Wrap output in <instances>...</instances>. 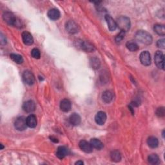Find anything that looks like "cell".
Listing matches in <instances>:
<instances>
[{
	"label": "cell",
	"mask_w": 165,
	"mask_h": 165,
	"mask_svg": "<svg viewBox=\"0 0 165 165\" xmlns=\"http://www.w3.org/2000/svg\"><path fill=\"white\" fill-rule=\"evenodd\" d=\"M0 42H1V44L2 45H5L7 43V40L5 36L3 35V34H1V35H0Z\"/></svg>",
	"instance_id": "d6a6232c"
},
{
	"label": "cell",
	"mask_w": 165,
	"mask_h": 165,
	"mask_svg": "<svg viewBox=\"0 0 165 165\" xmlns=\"http://www.w3.org/2000/svg\"><path fill=\"white\" fill-rule=\"evenodd\" d=\"M79 46L82 50L87 52H92L95 50L94 46L88 41H81Z\"/></svg>",
	"instance_id": "5bb4252c"
},
{
	"label": "cell",
	"mask_w": 165,
	"mask_h": 165,
	"mask_svg": "<svg viewBox=\"0 0 165 165\" xmlns=\"http://www.w3.org/2000/svg\"><path fill=\"white\" fill-rule=\"evenodd\" d=\"M65 28L68 32L70 34H76L79 32V27L78 25L74 21L70 20L66 23Z\"/></svg>",
	"instance_id": "5b68a950"
},
{
	"label": "cell",
	"mask_w": 165,
	"mask_h": 165,
	"mask_svg": "<svg viewBox=\"0 0 165 165\" xmlns=\"http://www.w3.org/2000/svg\"><path fill=\"white\" fill-rule=\"evenodd\" d=\"M153 30L159 35L164 36L165 35V28H164V26L163 25H160V24L155 25L153 27Z\"/></svg>",
	"instance_id": "603a6c76"
},
{
	"label": "cell",
	"mask_w": 165,
	"mask_h": 165,
	"mask_svg": "<svg viewBox=\"0 0 165 165\" xmlns=\"http://www.w3.org/2000/svg\"><path fill=\"white\" fill-rule=\"evenodd\" d=\"M117 26H118L121 31L127 32L130 28V20L126 16H120L117 18L116 21Z\"/></svg>",
	"instance_id": "7a4b0ae2"
},
{
	"label": "cell",
	"mask_w": 165,
	"mask_h": 165,
	"mask_svg": "<svg viewBox=\"0 0 165 165\" xmlns=\"http://www.w3.org/2000/svg\"><path fill=\"white\" fill-rule=\"evenodd\" d=\"M105 18V20L107 23L109 30L111 31H115L117 27V24H116V21H115L113 18L109 15H106Z\"/></svg>",
	"instance_id": "9a60e30c"
},
{
	"label": "cell",
	"mask_w": 165,
	"mask_h": 165,
	"mask_svg": "<svg viewBox=\"0 0 165 165\" xmlns=\"http://www.w3.org/2000/svg\"><path fill=\"white\" fill-rule=\"evenodd\" d=\"M48 17L51 20H58L61 16L60 12L56 8H52L48 12Z\"/></svg>",
	"instance_id": "e0dca14e"
},
{
	"label": "cell",
	"mask_w": 165,
	"mask_h": 165,
	"mask_svg": "<svg viewBox=\"0 0 165 165\" xmlns=\"http://www.w3.org/2000/svg\"><path fill=\"white\" fill-rule=\"evenodd\" d=\"M72 107L71 102L67 99H63L60 103V108L64 112H68L70 111Z\"/></svg>",
	"instance_id": "2e32d148"
},
{
	"label": "cell",
	"mask_w": 165,
	"mask_h": 165,
	"mask_svg": "<svg viewBox=\"0 0 165 165\" xmlns=\"http://www.w3.org/2000/svg\"><path fill=\"white\" fill-rule=\"evenodd\" d=\"M10 57L13 61L17 64H21L23 62V58L20 55L16 54H11L10 55Z\"/></svg>",
	"instance_id": "4316f807"
},
{
	"label": "cell",
	"mask_w": 165,
	"mask_h": 165,
	"mask_svg": "<svg viewBox=\"0 0 165 165\" xmlns=\"http://www.w3.org/2000/svg\"><path fill=\"white\" fill-rule=\"evenodd\" d=\"M69 151L67 148H66L65 146H59L58 148V150L56 151V156L60 159H62L63 158H65L67 155L68 154Z\"/></svg>",
	"instance_id": "4fadbf2b"
},
{
	"label": "cell",
	"mask_w": 165,
	"mask_h": 165,
	"mask_svg": "<svg viewBox=\"0 0 165 165\" xmlns=\"http://www.w3.org/2000/svg\"><path fill=\"white\" fill-rule=\"evenodd\" d=\"M154 61L155 63L156 66L162 70H164V54L162 52L157 51L156 53L155 54V57H154Z\"/></svg>",
	"instance_id": "277c9868"
},
{
	"label": "cell",
	"mask_w": 165,
	"mask_h": 165,
	"mask_svg": "<svg viewBox=\"0 0 165 165\" xmlns=\"http://www.w3.org/2000/svg\"><path fill=\"white\" fill-rule=\"evenodd\" d=\"M126 47L128 49V50H129L131 52H135L137 50H138L139 49L138 45L134 41H128L126 43Z\"/></svg>",
	"instance_id": "d4e9b609"
},
{
	"label": "cell",
	"mask_w": 165,
	"mask_h": 165,
	"mask_svg": "<svg viewBox=\"0 0 165 165\" xmlns=\"http://www.w3.org/2000/svg\"><path fill=\"white\" fill-rule=\"evenodd\" d=\"M0 145H1V150H3V144H0Z\"/></svg>",
	"instance_id": "d590c367"
},
{
	"label": "cell",
	"mask_w": 165,
	"mask_h": 165,
	"mask_svg": "<svg viewBox=\"0 0 165 165\" xmlns=\"http://www.w3.org/2000/svg\"><path fill=\"white\" fill-rule=\"evenodd\" d=\"M164 42H165V40L164 39H161V40H159L157 42V46L158 47L160 48V49H164V47H165V44H164Z\"/></svg>",
	"instance_id": "1f68e13d"
},
{
	"label": "cell",
	"mask_w": 165,
	"mask_h": 165,
	"mask_svg": "<svg viewBox=\"0 0 165 165\" xmlns=\"http://www.w3.org/2000/svg\"><path fill=\"white\" fill-rule=\"evenodd\" d=\"M135 40L144 45H150L152 43V35L148 32L144 31H137L135 35Z\"/></svg>",
	"instance_id": "6da1fadb"
},
{
	"label": "cell",
	"mask_w": 165,
	"mask_h": 165,
	"mask_svg": "<svg viewBox=\"0 0 165 165\" xmlns=\"http://www.w3.org/2000/svg\"><path fill=\"white\" fill-rule=\"evenodd\" d=\"M140 61L143 65L149 66L151 64V56L148 51H143L140 54Z\"/></svg>",
	"instance_id": "8992f818"
},
{
	"label": "cell",
	"mask_w": 165,
	"mask_h": 165,
	"mask_svg": "<svg viewBox=\"0 0 165 165\" xmlns=\"http://www.w3.org/2000/svg\"><path fill=\"white\" fill-rule=\"evenodd\" d=\"M79 148H81V150L82 151L85 152V153H89L93 151V147L92 146L90 143H88L87 141H85V140L81 141L79 142Z\"/></svg>",
	"instance_id": "30bf717a"
},
{
	"label": "cell",
	"mask_w": 165,
	"mask_h": 165,
	"mask_svg": "<svg viewBox=\"0 0 165 165\" xmlns=\"http://www.w3.org/2000/svg\"><path fill=\"white\" fill-rule=\"evenodd\" d=\"M111 158L114 162H119L121 160V155L118 150H114L111 153Z\"/></svg>",
	"instance_id": "cb8c5ba5"
},
{
	"label": "cell",
	"mask_w": 165,
	"mask_h": 165,
	"mask_svg": "<svg viewBox=\"0 0 165 165\" xmlns=\"http://www.w3.org/2000/svg\"><path fill=\"white\" fill-rule=\"evenodd\" d=\"M81 121V117L76 113L72 114L69 117V122L73 126H78Z\"/></svg>",
	"instance_id": "ac0fdd59"
},
{
	"label": "cell",
	"mask_w": 165,
	"mask_h": 165,
	"mask_svg": "<svg viewBox=\"0 0 165 165\" xmlns=\"http://www.w3.org/2000/svg\"><path fill=\"white\" fill-rule=\"evenodd\" d=\"M147 144H148V146L150 148H157L159 145V141L157 137L151 136L148 137L147 139Z\"/></svg>",
	"instance_id": "7402d4cb"
},
{
	"label": "cell",
	"mask_w": 165,
	"mask_h": 165,
	"mask_svg": "<svg viewBox=\"0 0 165 165\" xmlns=\"http://www.w3.org/2000/svg\"><path fill=\"white\" fill-rule=\"evenodd\" d=\"M106 121V114L103 111L97 113L95 116V121L99 125H103Z\"/></svg>",
	"instance_id": "8fae6325"
},
{
	"label": "cell",
	"mask_w": 165,
	"mask_h": 165,
	"mask_svg": "<svg viewBox=\"0 0 165 165\" xmlns=\"http://www.w3.org/2000/svg\"><path fill=\"white\" fill-rule=\"evenodd\" d=\"M156 115L159 117H163L165 115V111H164V107H160L158 108V110L156 111Z\"/></svg>",
	"instance_id": "4dcf8cb0"
},
{
	"label": "cell",
	"mask_w": 165,
	"mask_h": 165,
	"mask_svg": "<svg viewBox=\"0 0 165 165\" xmlns=\"http://www.w3.org/2000/svg\"><path fill=\"white\" fill-rule=\"evenodd\" d=\"M90 65L91 67H92L94 69H97L99 68L100 67V65H101V63H100V61L98 58H92L90 61Z\"/></svg>",
	"instance_id": "83f0119b"
},
{
	"label": "cell",
	"mask_w": 165,
	"mask_h": 165,
	"mask_svg": "<svg viewBox=\"0 0 165 165\" xmlns=\"http://www.w3.org/2000/svg\"><path fill=\"white\" fill-rule=\"evenodd\" d=\"M50 140L51 141H54V142H55V143H58V139H56V138H55V137H50Z\"/></svg>",
	"instance_id": "836d02e7"
},
{
	"label": "cell",
	"mask_w": 165,
	"mask_h": 165,
	"mask_svg": "<svg viewBox=\"0 0 165 165\" xmlns=\"http://www.w3.org/2000/svg\"><path fill=\"white\" fill-rule=\"evenodd\" d=\"M102 99L105 103H110L113 99V93L110 90H106L103 93Z\"/></svg>",
	"instance_id": "ffe728a7"
},
{
	"label": "cell",
	"mask_w": 165,
	"mask_h": 165,
	"mask_svg": "<svg viewBox=\"0 0 165 165\" xmlns=\"http://www.w3.org/2000/svg\"><path fill=\"white\" fill-rule=\"evenodd\" d=\"M3 20L8 25H14L16 23V18L13 13L11 12H5L3 14Z\"/></svg>",
	"instance_id": "52a82bcc"
},
{
	"label": "cell",
	"mask_w": 165,
	"mask_h": 165,
	"mask_svg": "<svg viewBox=\"0 0 165 165\" xmlns=\"http://www.w3.org/2000/svg\"><path fill=\"white\" fill-rule=\"evenodd\" d=\"M23 109L26 113H32L35 110V104L32 100L27 101L24 103L23 105Z\"/></svg>",
	"instance_id": "9c48e42d"
},
{
	"label": "cell",
	"mask_w": 165,
	"mask_h": 165,
	"mask_svg": "<svg viewBox=\"0 0 165 165\" xmlns=\"http://www.w3.org/2000/svg\"><path fill=\"white\" fill-rule=\"evenodd\" d=\"M22 39L23 43L26 45H31L34 43V39L32 35L28 31H25L22 33Z\"/></svg>",
	"instance_id": "7c38bea8"
},
{
	"label": "cell",
	"mask_w": 165,
	"mask_h": 165,
	"mask_svg": "<svg viewBox=\"0 0 165 165\" xmlns=\"http://www.w3.org/2000/svg\"><path fill=\"white\" fill-rule=\"evenodd\" d=\"M90 144L92 146L93 148L97 149V150H101L103 148V143L100 140L96 139V138H94V139H92L90 141Z\"/></svg>",
	"instance_id": "44dd1931"
},
{
	"label": "cell",
	"mask_w": 165,
	"mask_h": 165,
	"mask_svg": "<svg viewBox=\"0 0 165 165\" xmlns=\"http://www.w3.org/2000/svg\"><path fill=\"white\" fill-rule=\"evenodd\" d=\"M125 32H123V31H121L120 33H119L117 36L116 37V43H120L123 40V38H125Z\"/></svg>",
	"instance_id": "f546056e"
},
{
	"label": "cell",
	"mask_w": 165,
	"mask_h": 165,
	"mask_svg": "<svg viewBox=\"0 0 165 165\" xmlns=\"http://www.w3.org/2000/svg\"><path fill=\"white\" fill-rule=\"evenodd\" d=\"M83 164H84V163L82 162V161H79L76 163V164H78V165H82Z\"/></svg>",
	"instance_id": "e575fe53"
},
{
	"label": "cell",
	"mask_w": 165,
	"mask_h": 165,
	"mask_svg": "<svg viewBox=\"0 0 165 165\" xmlns=\"http://www.w3.org/2000/svg\"><path fill=\"white\" fill-rule=\"evenodd\" d=\"M148 162L152 164H157L159 162V158L157 154H151L148 158Z\"/></svg>",
	"instance_id": "484cf974"
},
{
	"label": "cell",
	"mask_w": 165,
	"mask_h": 165,
	"mask_svg": "<svg viewBox=\"0 0 165 165\" xmlns=\"http://www.w3.org/2000/svg\"><path fill=\"white\" fill-rule=\"evenodd\" d=\"M32 56L35 59H40L41 57V52L38 49H33L31 51Z\"/></svg>",
	"instance_id": "f1b7e54d"
},
{
	"label": "cell",
	"mask_w": 165,
	"mask_h": 165,
	"mask_svg": "<svg viewBox=\"0 0 165 165\" xmlns=\"http://www.w3.org/2000/svg\"><path fill=\"white\" fill-rule=\"evenodd\" d=\"M14 126L16 129L19 131L25 130L27 126L26 118H25L24 116L17 117L14 122Z\"/></svg>",
	"instance_id": "3957f363"
},
{
	"label": "cell",
	"mask_w": 165,
	"mask_h": 165,
	"mask_svg": "<svg viewBox=\"0 0 165 165\" xmlns=\"http://www.w3.org/2000/svg\"><path fill=\"white\" fill-rule=\"evenodd\" d=\"M23 79L26 84L32 85L35 82V78L32 73L29 70H26L23 74Z\"/></svg>",
	"instance_id": "ba28073f"
},
{
	"label": "cell",
	"mask_w": 165,
	"mask_h": 165,
	"mask_svg": "<svg viewBox=\"0 0 165 165\" xmlns=\"http://www.w3.org/2000/svg\"><path fill=\"white\" fill-rule=\"evenodd\" d=\"M38 121L37 117L34 114H31L26 117V124L27 126L30 128H35L37 126Z\"/></svg>",
	"instance_id": "d6986e66"
}]
</instances>
